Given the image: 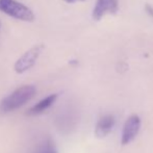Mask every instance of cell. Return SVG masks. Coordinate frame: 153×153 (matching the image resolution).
<instances>
[{
	"instance_id": "obj_2",
	"label": "cell",
	"mask_w": 153,
	"mask_h": 153,
	"mask_svg": "<svg viewBox=\"0 0 153 153\" xmlns=\"http://www.w3.org/2000/svg\"><path fill=\"white\" fill-rule=\"evenodd\" d=\"M0 10L12 18L30 22L34 19L33 12L17 0H0Z\"/></svg>"
},
{
	"instance_id": "obj_5",
	"label": "cell",
	"mask_w": 153,
	"mask_h": 153,
	"mask_svg": "<svg viewBox=\"0 0 153 153\" xmlns=\"http://www.w3.org/2000/svg\"><path fill=\"white\" fill-rule=\"evenodd\" d=\"M119 8L118 0H97L95 7L93 10V18L95 20H100L105 13L116 14Z\"/></svg>"
},
{
	"instance_id": "obj_8",
	"label": "cell",
	"mask_w": 153,
	"mask_h": 153,
	"mask_svg": "<svg viewBox=\"0 0 153 153\" xmlns=\"http://www.w3.org/2000/svg\"><path fill=\"white\" fill-rule=\"evenodd\" d=\"M36 153H59L51 140H47L45 141L42 145L39 147V149L36 150Z\"/></svg>"
},
{
	"instance_id": "obj_7",
	"label": "cell",
	"mask_w": 153,
	"mask_h": 153,
	"mask_svg": "<svg viewBox=\"0 0 153 153\" xmlns=\"http://www.w3.org/2000/svg\"><path fill=\"white\" fill-rule=\"evenodd\" d=\"M115 125V118L113 115H105L98 120L95 127V134L98 137H104L108 134Z\"/></svg>"
},
{
	"instance_id": "obj_11",
	"label": "cell",
	"mask_w": 153,
	"mask_h": 153,
	"mask_svg": "<svg viewBox=\"0 0 153 153\" xmlns=\"http://www.w3.org/2000/svg\"><path fill=\"white\" fill-rule=\"evenodd\" d=\"M0 27H1V22H0Z\"/></svg>"
},
{
	"instance_id": "obj_1",
	"label": "cell",
	"mask_w": 153,
	"mask_h": 153,
	"mask_svg": "<svg viewBox=\"0 0 153 153\" xmlns=\"http://www.w3.org/2000/svg\"><path fill=\"white\" fill-rule=\"evenodd\" d=\"M36 94V89L34 85H25L19 87L0 101V113L10 114L17 111L31 100Z\"/></svg>"
},
{
	"instance_id": "obj_3",
	"label": "cell",
	"mask_w": 153,
	"mask_h": 153,
	"mask_svg": "<svg viewBox=\"0 0 153 153\" xmlns=\"http://www.w3.org/2000/svg\"><path fill=\"white\" fill-rule=\"evenodd\" d=\"M44 50V45L39 44L36 46L31 47L29 50H27L18 61L16 62L14 66V69L18 74H22V73L28 71L29 69L32 68L36 64V59L41 55L42 51Z\"/></svg>"
},
{
	"instance_id": "obj_9",
	"label": "cell",
	"mask_w": 153,
	"mask_h": 153,
	"mask_svg": "<svg viewBox=\"0 0 153 153\" xmlns=\"http://www.w3.org/2000/svg\"><path fill=\"white\" fill-rule=\"evenodd\" d=\"M146 10H147V13L150 15V16H152L153 17V7L151 5H146Z\"/></svg>"
},
{
	"instance_id": "obj_6",
	"label": "cell",
	"mask_w": 153,
	"mask_h": 153,
	"mask_svg": "<svg viewBox=\"0 0 153 153\" xmlns=\"http://www.w3.org/2000/svg\"><path fill=\"white\" fill-rule=\"evenodd\" d=\"M57 97H59L57 94H51V95H49V96L43 98L42 100L36 102L33 106H31L30 108L26 111V115L30 116V117H34V116H39V115H41V114L45 113L47 109H49L54 104Z\"/></svg>"
},
{
	"instance_id": "obj_4",
	"label": "cell",
	"mask_w": 153,
	"mask_h": 153,
	"mask_svg": "<svg viewBox=\"0 0 153 153\" xmlns=\"http://www.w3.org/2000/svg\"><path fill=\"white\" fill-rule=\"evenodd\" d=\"M140 127H141V120H140L139 116L132 115L126 120L122 132L121 142L123 145H126L131 141H133V139L137 137V132H139Z\"/></svg>"
},
{
	"instance_id": "obj_10",
	"label": "cell",
	"mask_w": 153,
	"mask_h": 153,
	"mask_svg": "<svg viewBox=\"0 0 153 153\" xmlns=\"http://www.w3.org/2000/svg\"><path fill=\"white\" fill-rule=\"evenodd\" d=\"M64 1L68 2V3H73V2H76V1H85V0H64Z\"/></svg>"
}]
</instances>
